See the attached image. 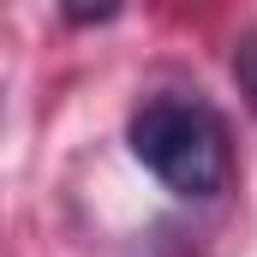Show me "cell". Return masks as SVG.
<instances>
[{"instance_id": "1", "label": "cell", "mask_w": 257, "mask_h": 257, "mask_svg": "<svg viewBox=\"0 0 257 257\" xmlns=\"http://www.w3.org/2000/svg\"><path fill=\"white\" fill-rule=\"evenodd\" d=\"M126 144L174 197H215L233 174L221 114L203 96H186V90H162L144 108H132Z\"/></svg>"}, {"instance_id": "2", "label": "cell", "mask_w": 257, "mask_h": 257, "mask_svg": "<svg viewBox=\"0 0 257 257\" xmlns=\"http://www.w3.org/2000/svg\"><path fill=\"white\" fill-rule=\"evenodd\" d=\"M233 84H239V96H245V108L257 114V30H245L239 42H233Z\"/></svg>"}, {"instance_id": "3", "label": "cell", "mask_w": 257, "mask_h": 257, "mask_svg": "<svg viewBox=\"0 0 257 257\" xmlns=\"http://www.w3.org/2000/svg\"><path fill=\"white\" fill-rule=\"evenodd\" d=\"M66 18L72 24H108V18H120V6H96V12L90 6H66Z\"/></svg>"}]
</instances>
